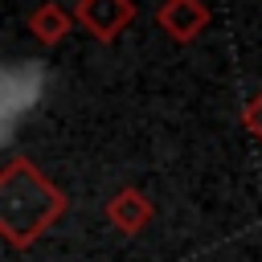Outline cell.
I'll return each instance as SVG.
<instances>
[{"label": "cell", "instance_id": "8992f818", "mask_svg": "<svg viewBox=\"0 0 262 262\" xmlns=\"http://www.w3.org/2000/svg\"><path fill=\"white\" fill-rule=\"evenodd\" d=\"M242 127L262 143V90H254V94L246 98V106H242Z\"/></svg>", "mask_w": 262, "mask_h": 262}, {"label": "cell", "instance_id": "7a4b0ae2", "mask_svg": "<svg viewBox=\"0 0 262 262\" xmlns=\"http://www.w3.org/2000/svg\"><path fill=\"white\" fill-rule=\"evenodd\" d=\"M74 20L102 45L119 41L131 20H135V0H78L74 4Z\"/></svg>", "mask_w": 262, "mask_h": 262}, {"label": "cell", "instance_id": "277c9868", "mask_svg": "<svg viewBox=\"0 0 262 262\" xmlns=\"http://www.w3.org/2000/svg\"><path fill=\"white\" fill-rule=\"evenodd\" d=\"M106 221L119 229V233H127V237H135V233H143L147 225H151V217H156V205H151V196L143 192V188H119L111 201H106Z\"/></svg>", "mask_w": 262, "mask_h": 262}, {"label": "cell", "instance_id": "6da1fadb", "mask_svg": "<svg viewBox=\"0 0 262 262\" xmlns=\"http://www.w3.org/2000/svg\"><path fill=\"white\" fill-rule=\"evenodd\" d=\"M70 196L25 156H12L0 168V237L12 250H29L61 213Z\"/></svg>", "mask_w": 262, "mask_h": 262}, {"label": "cell", "instance_id": "3957f363", "mask_svg": "<svg viewBox=\"0 0 262 262\" xmlns=\"http://www.w3.org/2000/svg\"><path fill=\"white\" fill-rule=\"evenodd\" d=\"M209 20H213V12H209L205 0H164V4L156 8V25H160L164 37H172L176 45L196 41V37L209 29Z\"/></svg>", "mask_w": 262, "mask_h": 262}, {"label": "cell", "instance_id": "5b68a950", "mask_svg": "<svg viewBox=\"0 0 262 262\" xmlns=\"http://www.w3.org/2000/svg\"><path fill=\"white\" fill-rule=\"evenodd\" d=\"M25 25H29V33H33L45 49H53L57 41H66V33H70L78 20H74V12H66L57 0H41V4L25 16Z\"/></svg>", "mask_w": 262, "mask_h": 262}]
</instances>
